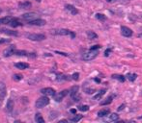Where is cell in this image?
Here are the masks:
<instances>
[{"mask_svg": "<svg viewBox=\"0 0 142 123\" xmlns=\"http://www.w3.org/2000/svg\"><path fill=\"white\" fill-rule=\"evenodd\" d=\"M98 50H94V49H90L88 52L84 53L83 55H82V59L84 60V61H91V60H94L95 58L98 56Z\"/></svg>", "mask_w": 142, "mask_h": 123, "instance_id": "obj_1", "label": "cell"}, {"mask_svg": "<svg viewBox=\"0 0 142 123\" xmlns=\"http://www.w3.org/2000/svg\"><path fill=\"white\" fill-rule=\"evenodd\" d=\"M49 104V98L47 96V95H45V96H42L40 97L39 99L36 101V108H38V109H42L43 107H46Z\"/></svg>", "mask_w": 142, "mask_h": 123, "instance_id": "obj_2", "label": "cell"}, {"mask_svg": "<svg viewBox=\"0 0 142 123\" xmlns=\"http://www.w3.org/2000/svg\"><path fill=\"white\" fill-rule=\"evenodd\" d=\"M26 38L29 39L30 40H34V41H41V40H46V35H43V34H29V35H26Z\"/></svg>", "mask_w": 142, "mask_h": 123, "instance_id": "obj_3", "label": "cell"}, {"mask_svg": "<svg viewBox=\"0 0 142 123\" xmlns=\"http://www.w3.org/2000/svg\"><path fill=\"white\" fill-rule=\"evenodd\" d=\"M69 93V90L68 89H64V90H62L61 92H59V93H56L55 95H54V100H55L56 102H61L62 100H63V98H64L67 94Z\"/></svg>", "mask_w": 142, "mask_h": 123, "instance_id": "obj_4", "label": "cell"}, {"mask_svg": "<svg viewBox=\"0 0 142 123\" xmlns=\"http://www.w3.org/2000/svg\"><path fill=\"white\" fill-rule=\"evenodd\" d=\"M41 92L43 93V95H47V96H54L56 94V90L52 88H45L41 89Z\"/></svg>", "mask_w": 142, "mask_h": 123, "instance_id": "obj_5", "label": "cell"}, {"mask_svg": "<svg viewBox=\"0 0 142 123\" xmlns=\"http://www.w3.org/2000/svg\"><path fill=\"white\" fill-rule=\"evenodd\" d=\"M15 52H16V46L15 45H11L9 46L8 48H6L3 52V55L4 57H10L12 55H15Z\"/></svg>", "mask_w": 142, "mask_h": 123, "instance_id": "obj_6", "label": "cell"}, {"mask_svg": "<svg viewBox=\"0 0 142 123\" xmlns=\"http://www.w3.org/2000/svg\"><path fill=\"white\" fill-rule=\"evenodd\" d=\"M28 23L30 25H35V26H43V25L47 24V21L43 20V19H41V18H36V19L28 21Z\"/></svg>", "mask_w": 142, "mask_h": 123, "instance_id": "obj_7", "label": "cell"}, {"mask_svg": "<svg viewBox=\"0 0 142 123\" xmlns=\"http://www.w3.org/2000/svg\"><path fill=\"white\" fill-rule=\"evenodd\" d=\"M121 34L126 37V38H129L133 36V31L129 29V27L127 26H122L121 27Z\"/></svg>", "mask_w": 142, "mask_h": 123, "instance_id": "obj_8", "label": "cell"}, {"mask_svg": "<svg viewBox=\"0 0 142 123\" xmlns=\"http://www.w3.org/2000/svg\"><path fill=\"white\" fill-rule=\"evenodd\" d=\"M36 18H37V13H27L22 14V18L26 21H30V20L36 19Z\"/></svg>", "mask_w": 142, "mask_h": 123, "instance_id": "obj_9", "label": "cell"}, {"mask_svg": "<svg viewBox=\"0 0 142 123\" xmlns=\"http://www.w3.org/2000/svg\"><path fill=\"white\" fill-rule=\"evenodd\" d=\"M0 33H3V34L8 36H12V37H17L18 36L17 31H13L10 30V29H0Z\"/></svg>", "mask_w": 142, "mask_h": 123, "instance_id": "obj_10", "label": "cell"}, {"mask_svg": "<svg viewBox=\"0 0 142 123\" xmlns=\"http://www.w3.org/2000/svg\"><path fill=\"white\" fill-rule=\"evenodd\" d=\"M72 31L68 30V29H59V30H54L53 34L54 35H60V36H67L70 35Z\"/></svg>", "mask_w": 142, "mask_h": 123, "instance_id": "obj_11", "label": "cell"}, {"mask_svg": "<svg viewBox=\"0 0 142 123\" xmlns=\"http://www.w3.org/2000/svg\"><path fill=\"white\" fill-rule=\"evenodd\" d=\"M32 4H31L30 1H22V2H19L18 3V7L20 9H29Z\"/></svg>", "mask_w": 142, "mask_h": 123, "instance_id": "obj_12", "label": "cell"}, {"mask_svg": "<svg viewBox=\"0 0 142 123\" xmlns=\"http://www.w3.org/2000/svg\"><path fill=\"white\" fill-rule=\"evenodd\" d=\"M66 9L69 11L70 13H72V14H73V16H75V14H78V11L77 8H74V6H73V5H66Z\"/></svg>", "mask_w": 142, "mask_h": 123, "instance_id": "obj_13", "label": "cell"}, {"mask_svg": "<svg viewBox=\"0 0 142 123\" xmlns=\"http://www.w3.org/2000/svg\"><path fill=\"white\" fill-rule=\"evenodd\" d=\"M13 110H14V101L10 98V99H8L7 103H6V111L8 113H11Z\"/></svg>", "mask_w": 142, "mask_h": 123, "instance_id": "obj_14", "label": "cell"}, {"mask_svg": "<svg viewBox=\"0 0 142 123\" xmlns=\"http://www.w3.org/2000/svg\"><path fill=\"white\" fill-rule=\"evenodd\" d=\"M10 25L13 27V28H16V27H19V26H22V23L17 18H14L13 20L10 22Z\"/></svg>", "mask_w": 142, "mask_h": 123, "instance_id": "obj_15", "label": "cell"}, {"mask_svg": "<svg viewBox=\"0 0 142 123\" xmlns=\"http://www.w3.org/2000/svg\"><path fill=\"white\" fill-rule=\"evenodd\" d=\"M15 66L18 69H27L29 67V64H27V63H17Z\"/></svg>", "mask_w": 142, "mask_h": 123, "instance_id": "obj_16", "label": "cell"}, {"mask_svg": "<svg viewBox=\"0 0 142 123\" xmlns=\"http://www.w3.org/2000/svg\"><path fill=\"white\" fill-rule=\"evenodd\" d=\"M12 17H5V18H0V24H10V22L13 20Z\"/></svg>", "mask_w": 142, "mask_h": 123, "instance_id": "obj_17", "label": "cell"}, {"mask_svg": "<svg viewBox=\"0 0 142 123\" xmlns=\"http://www.w3.org/2000/svg\"><path fill=\"white\" fill-rule=\"evenodd\" d=\"M109 114H110V110H109V109H103V110L99 111L98 115H99L100 117H103V116H105V115H108Z\"/></svg>", "mask_w": 142, "mask_h": 123, "instance_id": "obj_18", "label": "cell"}, {"mask_svg": "<svg viewBox=\"0 0 142 123\" xmlns=\"http://www.w3.org/2000/svg\"><path fill=\"white\" fill-rule=\"evenodd\" d=\"M78 89H79L78 86H73V87H72L71 90H70V94H71L72 98H73L74 95H77V94H78Z\"/></svg>", "mask_w": 142, "mask_h": 123, "instance_id": "obj_19", "label": "cell"}, {"mask_svg": "<svg viewBox=\"0 0 142 123\" xmlns=\"http://www.w3.org/2000/svg\"><path fill=\"white\" fill-rule=\"evenodd\" d=\"M35 121L37 123H43L45 119H43V115L41 114H35Z\"/></svg>", "mask_w": 142, "mask_h": 123, "instance_id": "obj_20", "label": "cell"}, {"mask_svg": "<svg viewBox=\"0 0 142 123\" xmlns=\"http://www.w3.org/2000/svg\"><path fill=\"white\" fill-rule=\"evenodd\" d=\"M118 119H119V115H118L117 114H115V113H113V114H110L108 120H109V121H112V122H114V121H117Z\"/></svg>", "mask_w": 142, "mask_h": 123, "instance_id": "obj_21", "label": "cell"}, {"mask_svg": "<svg viewBox=\"0 0 142 123\" xmlns=\"http://www.w3.org/2000/svg\"><path fill=\"white\" fill-rule=\"evenodd\" d=\"M87 36H88V38L90 39V40H95V39H97L98 38V35L93 32V31H88L87 32Z\"/></svg>", "mask_w": 142, "mask_h": 123, "instance_id": "obj_22", "label": "cell"}, {"mask_svg": "<svg viewBox=\"0 0 142 123\" xmlns=\"http://www.w3.org/2000/svg\"><path fill=\"white\" fill-rule=\"evenodd\" d=\"M105 93V89H103V90H101V91L98 93V94H96L94 96V100H100L102 97H103V95Z\"/></svg>", "mask_w": 142, "mask_h": 123, "instance_id": "obj_23", "label": "cell"}, {"mask_svg": "<svg viewBox=\"0 0 142 123\" xmlns=\"http://www.w3.org/2000/svg\"><path fill=\"white\" fill-rule=\"evenodd\" d=\"M112 78H114V79H117V80H119L120 82H125V80L126 78L123 76V75H117V74H114V75H112Z\"/></svg>", "mask_w": 142, "mask_h": 123, "instance_id": "obj_24", "label": "cell"}, {"mask_svg": "<svg viewBox=\"0 0 142 123\" xmlns=\"http://www.w3.org/2000/svg\"><path fill=\"white\" fill-rule=\"evenodd\" d=\"M136 77H137V75L134 74V73H129V74L127 75V78H128L130 82H134V81H135Z\"/></svg>", "mask_w": 142, "mask_h": 123, "instance_id": "obj_25", "label": "cell"}, {"mask_svg": "<svg viewBox=\"0 0 142 123\" xmlns=\"http://www.w3.org/2000/svg\"><path fill=\"white\" fill-rule=\"evenodd\" d=\"M82 117H83V115H81V114H77L74 117L71 118V121H73V122H78L79 120H81Z\"/></svg>", "mask_w": 142, "mask_h": 123, "instance_id": "obj_26", "label": "cell"}, {"mask_svg": "<svg viewBox=\"0 0 142 123\" xmlns=\"http://www.w3.org/2000/svg\"><path fill=\"white\" fill-rule=\"evenodd\" d=\"M96 18H98L101 21L106 20V17H105L104 14H102V13H96Z\"/></svg>", "mask_w": 142, "mask_h": 123, "instance_id": "obj_27", "label": "cell"}, {"mask_svg": "<svg viewBox=\"0 0 142 123\" xmlns=\"http://www.w3.org/2000/svg\"><path fill=\"white\" fill-rule=\"evenodd\" d=\"M22 78H23V76L21 74H14L13 76V79L15 81H20V80H22Z\"/></svg>", "mask_w": 142, "mask_h": 123, "instance_id": "obj_28", "label": "cell"}, {"mask_svg": "<svg viewBox=\"0 0 142 123\" xmlns=\"http://www.w3.org/2000/svg\"><path fill=\"white\" fill-rule=\"evenodd\" d=\"M111 101H112V97H107L104 101L101 102V105H107L109 103H111Z\"/></svg>", "mask_w": 142, "mask_h": 123, "instance_id": "obj_29", "label": "cell"}, {"mask_svg": "<svg viewBox=\"0 0 142 123\" xmlns=\"http://www.w3.org/2000/svg\"><path fill=\"white\" fill-rule=\"evenodd\" d=\"M78 109H79V111H81V112H87V111L89 110V107L87 105H83L78 107Z\"/></svg>", "mask_w": 142, "mask_h": 123, "instance_id": "obj_30", "label": "cell"}, {"mask_svg": "<svg viewBox=\"0 0 142 123\" xmlns=\"http://www.w3.org/2000/svg\"><path fill=\"white\" fill-rule=\"evenodd\" d=\"M11 40L10 39H4V38H0V44L3 43H7V42H10Z\"/></svg>", "mask_w": 142, "mask_h": 123, "instance_id": "obj_31", "label": "cell"}, {"mask_svg": "<svg viewBox=\"0 0 142 123\" xmlns=\"http://www.w3.org/2000/svg\"><path fill=\"white\" fill-rule=\"evenodd\" d=\"M78 78H79V73H78V72H75L72 75V79H73L74 81H78Z\"/></svg>", "mask_w": 142, "mask_h": 123, "instance_id": "obj_32", "label": "cell"}, {"mask_svg": "<svg viewBox=\"0 0 142 123\" xmlns=\"http://www.w3.org/2000/svg\"><path fill=\"white\" fill-rule=\"evenodd\" d=\"M111 52V50H110V49L108 48V49H106V50H105V52H104V56H105V57H108V56H109V53Z\"/></svg>", "mask_w": 142, "mask_h": 123, "instance_id": "obj_33", "label": "cell"}, {"mask_svg": "<svg viewBox=\"0 0 142 123\" xmlns=\"http://www.w3.org/2000/svg\"><path fill=\"white\" fill-rule=\"evenodd\" d=\"M55 53H57V54H60V55H62V56H66V57H67V56H68V54H67V53L59 52V51H56Z\"/></svg>", "mask_w": 142, "mask_h": 123, "instance_id": "obj_34", "label": "cell"}, {"mask_svg": "<svg viewBox=\"0 0 142 123\" xmlns=\"http://www.w3.org/2000/svg\"><path fill=\"white\" fill-rule=\"evenodd\" d=\"M100 47H101L100 45H94V46H92V47H91V49H94V50H98Z\"/></svg>", "mask_w": 142, "mask_h": 123, "instance_id": "obj_35", "label": "cell"}, {"mask_svg": "<svg viewBox=\"0 0 142 123\" xmlns=\"http://www.w3.org/2000/svg\"><path fill=\"white\" fill-rule=\"evenodd\" d=\"M124 107H125V104H123V105H121L120 107H119V108L117 109V110H118V111H122V110H123V109H124Z\"/></svg>", "mask_w": 142, "mask_h": 123, "instance_id": "obj_36", "label": "cell"}, {"mask_svg": "<svg viewBox=\"0 0 142 123\" xmlns=\"http://www.w3.org/2000/svg\"><path fill=\"white\" fill-rule=\"evenodd\" d=\"M70 36L72 37V39H74V37H75V34H74L73 32H71V34H70Z\"/></svg>", "mask_w": 142, "mask_h": 123, "instance_id": "obj_37", "label": "cell"}, {"mask_svg": "<svg viewBox=\"0 0 142 123\" xmlns=\"http://www.w3.org/2000/svg\"><path fill=\"white\" fill-rule=\"evenodd\" d=\"M71 113H72V114H75V113H77V110H74V109H72V110H71Z\"/></svg>", "mask_w": 142, "mask_h": 123, "instance_id": "obj_38", "label": "cell"}, {"mask_svg": "<svg viewBox=\"0 0 142 123\" xmlns=\"http://www.w3.org/2000/svg\"><path fill=\"white\" fill-rule=\"evenodd\" d=\"M59 122H68V120H66V119H62V120H60Z\"/></svg>", "mask_w": 142, "mask_h": 123, "instance_id": "obj_39", "label": "cell"}, {"mask_svg": "<svg viewBox=\"0 0 142 123\" xmlns=\"http://www.w3.org/2000/svg\"><path fill=\"white\" fill-rule=\"evenodd\" d=\"M137 37H138V38H142V34H139Z\"/></svg>", "mask_w": 142, "mask_h": 123, "instance_id": "obj_40", "label": "cell"}, {"mask_svg": "<svg viewBox=\"0 0 142 123\" xmlns=\"http://www.w3.org/2000/svg\"><path fill=\"white\" fill-rule=\"evenodd\" d=\"M113 1H115V0H107V2H113Z\"/></svg>", "mask_w": 142, "mask_h": 123, "instance_id": "obj_41", "label": "cell"}, {"mask_svg": "<svg viewBox=\"0 0 142 123\" xmlns=\"http://www.w3.org/2000/svg\"><path fill=\"white\" fill-rule=\"evenodd\" d=\"M36 1H38V2H41V0H36Z\"/></svg>", "mask_w": 142, "mask_h": 123, "instance_id": "obj_42", "label": "cell"}]
</instances>
